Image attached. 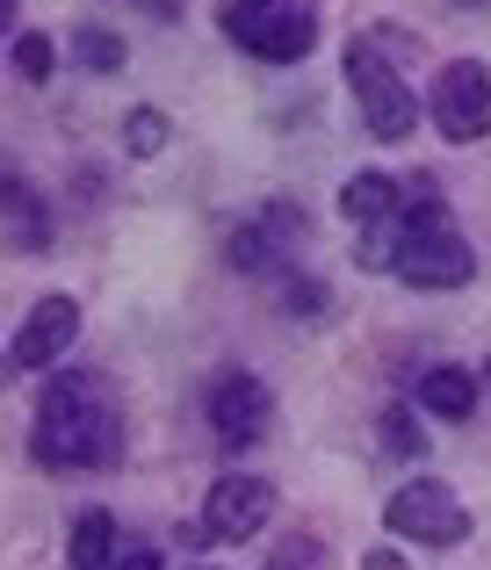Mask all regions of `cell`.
<instances>
[{
    "label": "cell",
    "instance_id": "cell-1",
    "mask_svg": "<svg viewBox=\"0 0 491 570\" xmlns=\"http://www.w3.org/2000/svg\"><path fill=\"white\" fill-rule=\"evenodd\" d=\"M43 470H109L124 448V412H116L101 376H51L37 397V426H29Z\"/></svg>",
    "mask_w": 491,
    "mask_h": 570
},
{
    "label": "cell",
    "instance_id": "cell-2",
    "mask_svg": "<svg viewBox=\"0 0 491 570\" xmlns=\"http://www.w3.org/2000/svg\"><path fill=\"white\" fill-rule=\"evenodd\" d=\"M347 87H354V101H362L369 138L405 145L412 130H420V95H412V80L397 72V58L376 51L369 29H354V37H347Z\"/></svg>",
    "mask_w": 491,
    "mask_h": 570
},
{
    "label": "cell",
    "instance_id": "cell-3",
    "mask_svg": "<svg viewBox=\"0 0 491 570\" xmlns=\"http://www.w3.org/2000/svg\"><path fill=\"white\" fill-rule=\"evenodd\" d=\"M383 528H391L397 542H420V549H455V542H470V505L455 499L441 476H412V484L391 491Z\"/></svg>",
    "mask_w": 491,
    "mask_h": 570
},
{
    "label": "cell",
    "instance_id": "cell-4",
    "mask_svg": "<svg viewBox=\"0 0 491 570\" xmlns=\"http://www.w3.org/2000/svg\"><path fill=\"white\" fill-rule=\"evenodd\" d=\"M217 22H225V37L239 43V51L267 58V66H296V58L318 43V8H311V0H275V8H239V0H232Z\"/></svg>",
    "mask_w": 491,
    "mask_h": 570
},
{
    "label": "cell",
    "instance_id": "cell-5",
    "mask_svg": "<svg viewBox=\"0 0 491 570\" xmlns=\"http://www.w3.org/2000/svg\"><path fill=\"white\" fill-rule=\"evenodd\" d=\"M426 116L449 145H478L491 130V66L484 58H449L434 72V95H426Z\"/></svg>",
    "mask_w": 491,
    "mask_h": 570
},
{
    "label": "cell",
    "instance_id": "cell-6",
    "mask_svg": "<svg viewBox=\"0 0 491 570\" xmlns=\"http://www.w3.org/2000/svg\"><path fill=\"white\" fill-rule=\"evenodd\" d=\"M391 275L405 282V289H463V282L478 275V253L455 232H397Z\"/></svg>",
    "mask_w": 491,
    "mask_h": 570
},
{
    "label": "cell",
    "instance_id": "cell-7",
    "mask_svg": "<svg viewBox=\"0 0 491 570\" xmlns=\"http://www.w3.org/2000/svg\"><path fill=\"white\" fill-rule=\"evenodd\" d=\"M267 513H275V484L267 476H217L210 484V505H203V528H210V542H253V534L267 528Z\"/></svg>",
    "mask_w": 491,
    "mask_h": 570
},
{
    "label": "cell",
    "instance_id": "cell-8",
    "mask_svg": "<svg viewBox=\"0 0 491 570\" xmlns=\"http://www.w3.org/2000/svg\"><path fill=\"white\" fill-rule=\"evenodd\" d=\"M304 238V209L296 203H267L246 232H232V267L239 275H289V246Z\"/></svg>",
    "mask_w": 491,
    "mask_h": 570
},
{
    "label": "cell",
    "instance_id": "cell-9",
    "mask_svg": "<svg viewBox=\"0 0 491 570\" xmlns=\"http://www.w3.org/2000/svg\"><path fill=\"white\" fill-rule=\"evenodd\" d=\"M72 340H80V304L72 296H37L22 333H14V347H8V368H51Z\"/></svg>",
    "mask_w": 491,
    "mask_h": 570
},
{
    "label": "cell",
    "instance_id": "cell-10",
    "mask_svg": "<svg viewBox=\"0 0 491 570\" xmlns=\"http://www.w3.org/2000/svg\"><path fill=\"white\" fill-rule=\"evenodd\" d=\"M203 412H210V426H217V441H225V448H253L267 433V412H275V404H267V383L261 376L232 368V376H217V390H210Z\"/></svg>",
    "mask_w": 491,
    "mask_h": 570
},
{
    "label": "cell",
    "instance_id": "cell-11",
    "mask_svg": "<svg viewBox=\"0 0 491 570\" xmlns=\"http://www.w3.org/2000/svg\"><path fill=\"white\" fill-rule=\"evenodd\" d=\"M412 412H426V419H470V412H478V376L455 368V362L426 368V376L412 383Z\"/></svg>",
    "mask_w": 491,
    "mask_h": 570
},
{
    "label": "cell",
    "instance_id": "cell-12",
    "mask_svg": "<svg viewBox=\"0 0 491 570\" xmlns=\"http://www.w3.org/2000/svg\"><path fill=\"white\" fill-rule=\"evenodd\" d=\"M0 238H8V246H29V253H37L43 238H51L43 195L29 188V181H14V174H0Z\"/></svg>",
    "mask_w": 491,
    "mask_h": 570
},
{
    "label": "cell",
    "instance_id": "cell-13",
    "mask_svg": "<svg viewBox=\"0 0 491 570\" xmlns=\"http://www.w3.org/2000/svg\"><path fill=\"white\" fill-rule=\"evenodd\" d=\"M340 217H354L369 232V224H391L397 217V181L391 174H354V181H340Z\"/></svg>",
    "mask_w": 491,
    "mask_h": 570
},
{
    "label": "cell",
    "instance_id": "cell-14",
    "mask_svg": "<svg viewBox=\"0 0 491 570\" xmlns=\"http://www.w3.org/2000/svg\"><path fill=\"white\" fill-rule=\"evenodd\" d=\"M109 549H116V520L101 513V505H87V513L72 520V534H66V563L72 570H101Z\"/></svg>",
    "mask_w": 491,
    "mask_h": 570
},
{
    "label": "cell",
    "instance_id": "cell-15",
    "mask_svg": "<svg viewBox=\"0 0 491 570\" xmlns=\"http://www.w3.org/2000/svg\"><path fill=\"white\" fill-rule=\"evenodd\" d=\"M376 441H383V455L420 462V455H426V426H420V412H412V404H383V412H376Z\"/></svg>",
    "mask_w": 491,
    "mask_h": 570
},
{
    "label": "cell",
    "instance_id": "cell-16",
    "mask_svg": "<svg viewBox=\"0 0 491 570\" xmlns=\"http://www.w3.org/2000/svg\"><path fill=\"white\" fill-rule=\"evenodd\" d=\"M14 72H22V80L29 87H43V80H51V66H58V43L51 37H43V29H22V37H14Z\"/></svg>",
    "mask_w": 491,
    "mask_h": 570
},
{
    "label": "cell",
    "instance_id": "cell-17",
    "mask_svg": "<svg viewBox=\"0 0 491 570\" xmlns=\"http://www.w3.org/2000/svg\"><path fill=\"white\" fill-rule=\"evenodd\" d=\"M124 145H130V159H159L167 153V116L159 109H130L124 116Z\"/></svg>",
    "mask_w": 491,
    "mask_h": 570
},
{
    "label": "cell",
    "instance_id": "cell-18",
    "mask_svg": "<svg viewBox=\"0 0 491 570\" xmlns=\"http://www.w3.org/2000/svg\"><path fill=\"white\" fill-rule=\"evenodd\" d=\"M72 51H80L87 72H116V66H124V37H116V29H80Z\"/></svg>",
    "mask_w": 491,
    "mask_h": 570
},
{
    "label": "cell",
    "instance_id": "cell-19",
    "mask_svg": "<svg viewBox=\"0 0 491 570\" xmlns=\"http://www.w3.org/2000/svg\"><path fill=\"white\" fill-rule=\"evenodd\" d=\"M333 304V296H325V282H304L289 267V275H282V311H296V318H311V311H325Z\"/></svg>",
    "mask_w": 491,
    "mask_h": 570
},
{
    "label": "cell",
    "instance_id": "cell-20",
    "mask_svg": "<svg viewBox=\"0 0 491 570\" xmlns=\"http://www.w3.org/2000/svg\"><path fill=\"white\" fill-rule=\"evenodd\" d=\"M391 253H397V224H369V232L354 238V261L362 267H391Z\"/></svg>",
    "mask_w": 491,
    "mask_h": 570
},
{
    "label": "cell",
    "instance_id": "cell-21",
    "mask_svg": "<svg viewBox=\"0 0 491 570\" xmlns=\"http://www.w3.org/2000/svg\"><path fill=\"white\" fill-rule=\"evenodd\" d=\"M101 570H159V549L153 542H124V534H116V549H109V563Z\"/></svg>",
    "mask_w": 491,
    "mask_h": 570
},
{
    "label": "cell",
    "instance_id": "cell-22",
    "mask_svg": "<svg viewBox=\"0 0 491 570\" xmlns=\"http://www.w3.org/2000/svg\"><path fill=\"white\" fill-rule=\"evenodd\" d=\"M362 570H412V563L397 557V549H369V557H362Z\"/></svg>",
    "mask_w": 491,
    "mask_h": 570
},
{
    "label": "cell",
    "instance_id": "cell-23",
    "mask_svg": "<svg viewBox=\"0 0 491 570\" xmlns=\"http://www.w3.org/2000/svg\"><path fill=\"white\" fill-rule=\"evenodd\" d=\"M145 8H153V14H181V0H145Z\"/></svg>",
    "mask_w": 491,
    "mask_h": 570
},
{
    "label": "cell",
    "instance_id": "cell-24",
    "mask_svg": "<svg viewBox=\"0 0 491 570\" xmlns=\"http://www.w3.org/2000/svg\"><path fill=\"white\" fill-rule=\"evenodd\" d=\"M8 29H14V0H0V37H8Z\"/></svg>",
    "mask_w": 491,
    "mask_h": 570
},
{
    "label": "cell",
    "instance_id": "cell-25",
    "mask_svg": "<svg viewBox=\"0 0 491 570\" xmlns=\"http://www.w3.org/2000/svg\"><path fill=\"white\" fill-rule=\"evenodd\" d=\"M239 8H275V0H239Z\"/></svg>",
    "mask_w": 491,
    "mask_h": 570
},
{
    "label": "cell",
    "instance_id": "cell-26",
    "mask_svg": "<svg viewBox=\"0 0 491 570\" xmlns=\"http://www.w3.org/2000/svg\"><path fill=\"white\" fill-rule=\"evenodd\" d=\"M478 390H491V362H484V376H478Z\"/></svg>",
    "mask_w": 491,
    "mask_h": 570
},
{
    "label": "cell",
    "instance_id": "cell-27",
    "mask_svg": "<svg viewBox=\"0 0 491 570\" xmlns=\"http://www.w3.org/2000/svg\"><path fill=\"white\" fill-rule=\"evenodd\" d=\"M0 376H8V354H0Z\"/></svg>",
    "mask_w": 491,
    "mask_h": 570
},
{
    "label": "cell",
    "instance_id": "cell-28",
    "mask_svg": "<svg viewBox=\"0 0 491 570\" xmlns=\"http://www.w3.org/2000/svg\"><path fill=\"white\" fill-rule=\"evenodd\" d=\"M203 570H210V563H203Z\"/></svg>",
    "mask_w": 491,
    "mask_h": 570
},
{
    "label": "cell",
    "instance_id": "cell-29",
    "mask_svg": "<svg viewBox=\"0 0 491 570\" xmlns=\"http://www.w3.org/2000/svg\"><path fill=\"white\" fill-rule=\"evenodd\" d=\"M275 570H282V563H275Z\"/></svg>",
    "mask_w": 491,
    "mask_h": 570
}]
</instances>
